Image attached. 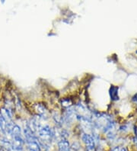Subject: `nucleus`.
I'll return each instance as SVG.
<instances>
[{"label":"nucleus","mask_w":137,"mask_h":151,"mask_svg":"<svg viewBox=\"0 0 137 151\" xmlns=\"http://www.w3.org/2000/svg\"><path fill=\"white\" fill-rule=\"evenodd\" d=\"M39 139L41 141L49 144L54 138V131L48 125L40 126L38 129Z\"/></svg>","instance_id":"obj_1"},{"label":"nucleus","mask_w":137,"mask_h":151,"mask_svg":"<svg viewBox=\"0 0 137 151\" xmlns=\"http://www.w3.org/2000/svg\"><path fill=\"white\" fill-rule=\"evenodd\" d=\"M25 140L21 135L12 137L11 140V151H23Z\"/></svg>","instance_id":"obj_2"},{"label":"nucleus","mask_w":137,"mask_h":151,"mask_svg":"<svg viewBox=\"0 0 137 151\" xmlns=\"http://www.w3.org/2000/svg\"><path fill=\"white\" fill-rule=\"evenodd\" d=\"M82 140L85 144L86 150L87 151H93L96 147V143L93 137L89 134H83L82 137Z\"/></svg>","instance_id":"obj_3"},{"label":"nucleus","mask_w":137,"mask_h":151,"mask_svg":"<svg viewBox=\"0 0 137 151\" xmlns=\"http://www.w3.org/2000/svg\"><path fill=\"white\" fill-rule=\"evenodd\" d=\"M59 151H71L70 144L66 139H60L57 142Z\"/></svg>","instance_id":"obj_4"},{"label":"nucleus","mask_w":137,"mask_h":151,"mask_svg":"<svg viewBox=\"0 0 137 151\" xmlns=\"http://www.w3.org/2000/svg\"><path fill=\"white\" fill-rule=\"evenodd\" d=\"M34 110L37 114H38L40 118H44V116L46 115V113H47V109L41 104H36L34 105Z\"/></svg>","instance_id":"obj_5"},{"label":"nucleus","mask_w":137,"mask_h":151,"mask_svg":"<svg viewBox=\"0 0 137 151\" xmlns=\"http://www.w3.org/2000/svg\"><path fill=\"white\" fill-rule=\"evenodd\" d=\"M118 86H111L110 88V97L113 101H117L119 99L118 96Z\"/></svg>","instance_id":"obj_6"},{"label":"nucleus","mask_w":137,"mask_h":151,"mask_svg":"<svg viewBox=\"0 0 137 151\" xmlns=\"http://www.w3.org/2000/svg\"><path fill=\"white\" fill-rule=\"evenodd\" d=\"M22 134V130H21V127L18 125V124H14V125L12 127V129H11V137L14 136H19Z\"/></svg>","instance_id":"obj_7"},{"label":"nucleus","mask_w":137,"mask_h":151,"mask_svg":"<svg viewBox=\"0 0 137 151\" xmlns=\"http://www.w3.org/2000/svg\"><path fill=\"white\" fill-rule=\"evenodd\" d=\"M61 104L63 107L66 108V109H69L72 105V101L71 100L69 99H63L61 101Z\"/></svg>","instance_id":"obj_8"},{"label":"nucleus","mask_w":137,"mask_h":151,"mask_svg":"<svg viewBox=\"0 0 137 151\" xmlns=\"http://www.w3.org/2000/svg\"><path fill=\"white\" fill-rule=\"evenodd\" d=\"M70 147L72 151H79L81 149V145L78 142H74L72 145H70Z\"/></svg>","instance_id":"obj_9"},{"label":"nucleus","mask_w":137,"mask_h":151,"mask_svg":"<svg viewBox=\"0 0 137 151\" xmlns=\"http://www.w3.org/2000/svg\"><path fill=\"white\" fill-rule=\"evenodd\" d=\"M121 147H119V146H117V147H114L113 148H112L110 150V151H121Z\"/></svg>","instance_id":"obj_10"},{"label":"nucleus","mask_w":137,"mask_h":151,"mask_svg":"<svg viewBox=\"0 0 137 151\" xmlns=\"http://www.w3.org/2000/svg\"><path fill=\"white\" fill-rule=\"evenodd\" d=\"M4 134H6V133H5L3 128H2L1 124H0V136H2V135H4Z\"/></svg>","instance_id":"obj_11"},{"label":"nucleus","mask_w":137,"mask_h":151,"mask_svg":"<svg viewBox=\"0 0 137 151\" xmlns=\"http://www.w3.org/2000/svg\"><path fill=\"white\" fill-rule=\"evenodd\" d=\"M121 151H128L127 149L125 147H121Z\"/></svg>","instance_id":"obj_12"},{"label":"nucleus","mask_w":137,"mask_h":151,"mask_svg":"<svg viewBox=\"0 0 137 151\" xmlns=\"http://www.w3.org/2000/svg\"><path fill=\"white\" fill-rule=\"evenodd\" d=\"M0 151H9V150H8L6 149H4V148L0 147Z\"/></svg>","instance_id":"obj_13"}]
</instances>
